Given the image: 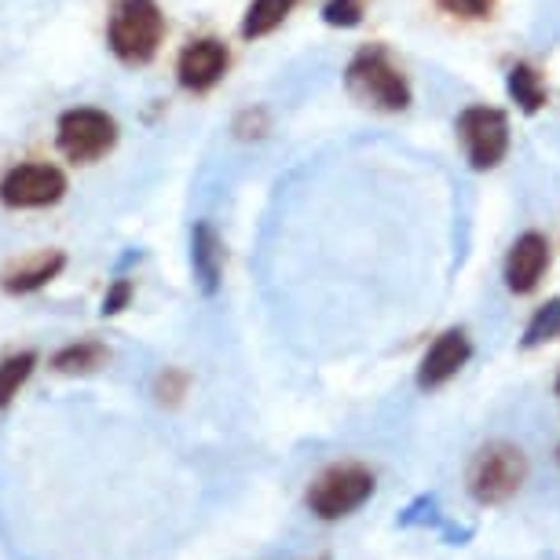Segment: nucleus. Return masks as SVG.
I'll list each match as a JSON object with an SVG mask.
<instances>
[{"label": "nucleus", "instance_id": "412c9836", "mask_svg": "<svg viewBox=\"0 0 560 560\" xmlns=\"http://www.w3.org/2000/svg\"><path fill=\"white\" fill-rule=\"evenodd\" d=\"M264 132H268V114H264L260 107L238 114V121H235V136H238V140H260Z\"/></svg>", "mask_w": 560, "mask_h": 560}, {"label": "nucleus", "instance_id": "a211bd4d", "mask_svg": "<svg viewBox=\"0 0 560 560\" xmlns=\"http://www.w3.org/2000/svg\"><path fill=\"white\" fill-rule=\"evenodd\" d=\"M366 0H326L323 4V23L334 30H352L363 23Z\"/></svg>", "mask_w": 560, "mask_h": 560}, {"label": "nucleus", "instance_id": "aec40b11", "mask_svg": "<svg viewBox=\"0 0 560 560\" xmlns=\"http://www.w3.org/2000/svg\"><path fill=\"white\" fill-rule=\"evenodd\" d=\"M440 8L454 19H465V23H480V19H491L499 0H440Z\"/></svg>", "mask_w": 560, "mask_h": 560}, {"label": "nucleus", "instance_id": "9d476101", "mask_svg": "<svg viewBox=\"0 0 560 560\" xmlns=\"http://www.w3.org/2000/svg\"><path fill=\"white\" fill-rule=\"evenodd\" d=\"M549 268V242L538 231H524L521 238L510 246V257H505V287L513 293H532L542 275Z\"/></svg>", "mask_w": 560, "mask_h": 560}, {"label": "nucleus", "instance_id": "dca6fc26", "mask_svg": "<svg viewBox=\"0 0 560 560\" xmlns=\"http://www.w3.org/2000/svg\"><path fill=\"white\" fill-rule=\"evenodd\" d=\"M37 370V352H12L0 359V410H8L15 404L19 388H23Z\"/></svg>", "mask_w": 560, "mask_h": 560}, {"label": "nucleus", "instance_id": "5701e85b", "mask_svg": "<svg viewBox=\"0 0 560 560\" xmlns=\"http://www.w3.org/2000/svg\"><path fill=\"white\" fill-rule=\"evenodd\" d=\"M557 396H560V377H557Z\"/></svg>", "mask_w": 560, "mask_h": 560}, {"label": "nucleus", "instance_id": "f03ea898", "mask_svg": "<svg viewBox=\"0 0 560 560\" xmlns=\"http://www.w3.org/2000/svg\"><path fill=\"white\" fill-rule=\"evenodd\" d=\"M165 15L158 0H114L107 19V45L125 67H147L165 40Z\"/></svg>", "mask_w": 560, "mask_h": 560}, {"label": "nucleus", "instance_id": "4468645a", "mask_svg": "<svg viewBox=\"0 0 560 560\" xmlns=\"http://www.w3.org/2000/svg\"><path fill=\"white\" fill-rule=\"evenodd\" d=\"M107 359H110L107 345L84 337V341H73L67 348H59V352L51 355V370H56V374H70V377L96 374L100 366H107Z\"/></svg>", "mask_w": 560, "mask_h": 560}, {"label": "nucleus", "instance_id": "f3484780", "mask_svg": "<svg viewBox=\"0 0 560 560\" xmlns=\"http://www.w3.org/2000/svg\"><path fill=\"white\" fill-rule=\"evenodd\" d=\"M557 337H560V298L546 301L542 308H535L521 345L524 348H538V345H546V341H557Z\"/></svg>", "mask_w": 560, "mask_h": 560}, {"label": "nucleus", "instance_id": "6e6552de", "mask_svg": "<svg viewBox=\"0 0 560 560\" xmlns=\"http://www.w3.org/2000/svg\"><path fill=\"white\" fill-rule=\"evenodd\" d=\"M228 67H231V51H228L224 40L220 37H195L176 59V81H179V89L202 96V92L217 89V84L224 81Z\"/></svg>", "mask_w": 560, "mask_h": 560}, {"label": "nucleus", "instance_id": "2eb2a0df", "mask_svg": "<svg viewBox=\"0 0 560 560\" xmlns=\"http://www.w3.org/2000/svg\"><path fill=\"white\" fill-rule=\"evenodd\" d=\"M301 0H249L246 15H242V37L246 40H260L275 34L287 19L293 15Z\"/></svg>", "mask_w": 560, "mask_h": 560}, {"label": "nucleus", "instance_id": "f257e3e1", "mask_svg": "<svg viewBox=\"0 0 560 560\" xmlns=\"http://www.w3.org/2000/svg\"><path fill=\"white\" fill-rule=\"evenodd\" d=\"M345 89L363 103V107L399 114L410 107V81L407 73L396 67L388 48L366 45L359 48L352 62L345 67Z\"/></svg>", "mask_w": 560, "mask_h": 560}, {"label": "nucleus", "instance_id": "7ed1b4c3", "mask_svg": "<svg viewBox=\"0 0 560 560\" xmlns=\"http://www.w3.org/2000/svg\"><path fill=\"white\" fill-rule=\"evenodd\" d=\"M527 480V458L521 447L505 440H494L488 447L472 454L469 472H465V488L480 505H499L513 499Z\"/></svg>", "mask_w": 560, "mask_h": 560}, {"label": "nucleus", "instance_id": "4be33fe9", "mask_svg": "<svg viewBox=\"0 0 560 560\" xmlns=\"http://www.w3.org/2000/svg\"><path fill=\"white\" fill-rule=\"evenodd\" d=\"M132 282L129 279H118L114 287L107 290V298H103V315H121L125 308H129V301H132Z\"/></svg>", "mask_w": 560, "mask_h": 560}, {"label": "nucleus", "instance_id": "423d86ee", "mask_svg": "<svg viewBox=\"0 0 560 560\" xmlns=\"http://www.w3.org/2000/svg\"><path fill=\"white\" fill-rule=\"evenodd\" d=\"M454 132H458L469 165L480 168V173L502 165L505 154H510V118L499 107H488V103L465 107L454 121Z\"/></svg>", "mask_w": 560, "mask_h": 560}, {"label": "nucleus", "instance_id": "6ab92c4d", "mask_svg": "<svg viewBox=\"0 0 560 560\" xmlns=\"http://www.w3.org/2000/svg\"><path fill=\"white\" fill-rule=\"evenodd\" d=\"M187 385H191V377H187L184 370H176V366H165L162 374H158V382H154V396H158V404H165V407H176L179 399L187 396Z\"/></svg>", "mask_w": 560, "mask_h": 560}, {"label": "nucleus", "instance_id": "39448f33", "mask_svg": "<svg viewBox=\"0 0 560 560\" xmlns=\"http://www.w3.org/2000/svg\"><path fill=\"white\" fill-rule=\"evenodd\" d=\"M374 488V472L363 469V465H330L308 488V510L319 521H341V516L355 513L359 505H366Z\"/></svg>", "mask_w": 560, "mask_h": 560}, {"label": "nucleus", "instance_id": "f8f14e48", "mask_svg": "<svg viewBox=\"0 0 560 560\" xmlns=\"http://www.w3.org/2000/svg\"><path fill=\"white\" fill-rule=\"evenodd\" d=\"M224 260H228L224 242H220L213 224H209V220H198L191 228V268H195V279L206 298H213L220 290V282H224Z\"/></svg>", "mask_w": 560, "mask_h": 560}, {"label": "nucleus", "instance_id": "ddd939ff", "mask_svg": "<svg viewBox=\"0 0 560 560\" xmlns=\"http://www.w3.org/2000/svg\"><path fill=\"white\" fill-rule=\"evenodd\" d=\"M505 92H510V100L524 114H538L549 103L542 73H538L532 62H513L510 73H505Z\"/></svg>", "mask_w": 560, "mask_h": 560}, {"label": "nucleus", "instance_id": "20e7f679", "mask_svg": "<svg viewBox=\"0 0 560 560\" xmlns=\"http://www.w3.org/2000/svg\"><path fill=\"white\" fill-rule=\"evenodd\" d=\"M118 121L114 114L100 107H73L56 125V147L59 154L73 165H92L100 158H107L118 147Z\"/></svg>", "mask_w": 560, "mask_h": 560}, {"label": "nucleus", "instance_id": "9b49d317", "mask_svg": "<svg viewBox=\"0 0 560 560\" xmlns=\"http://www.w3.org/2000/svg\"><path fill=\"white\" fill-rule=\"evenodd\" d=\"M62 268H67V253L62 249H40L34 257L19 260L15 268H8L0 275V290L8 298H26V293L45 290L51 279H59Z\"/></svg>", "mask_w": 560, "mask_h": 560}, {"label": "nucleus", "instance_id": "1a4fd4ad", "mask_svg": "<svg viewBox=\"0 0 560 560\" xmlns=\"http://www.w3.org/2000/svg\"><path fill=\"white\" fill-rule=\"evenodd\" d=\"M472 355V345L469 337H465V330H447L440 334L436 341L429 345V352L421 355V366H418V388H425V393H432V388L447 385L451 377H458V370L469 363Z\"/></svg>", "mask_w": 560, "mask_h": 560}, {"label": "nucleus", "instance_id": "0eeeda50", "mask_svg": "<svg viewBox=\"0 0 560 560\" xmlns=\"http://www.w3.org/2000/svg\"><path fill=\"white\" fill-rule=\"evenodd\" d=\"M67 195V176L59 165L23 162L0 176V206L4 209H48Z\"/></svg>", "mask_w": 560, "mask_h": 560}]
</instances>
